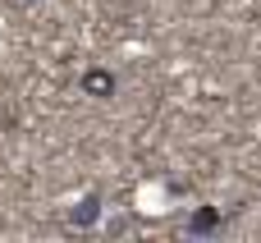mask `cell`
Wrapping results in <instances>:
<instances>
[{"instance_id": "6da1fadb", "label": "cell", "mask_w": 261, "mask_h": 243, "mask_svg": "<svg viewBox=\"0 0 261 243\" xmlns=\"http://www.w3.org/2000/svg\"><path fill=\"white\" fill-rule=\"evenodd\" d=\"M101 211H106V198L92 188V193H83V198H78V202L64 211V225H69V230H96Z\"/></svg>"}, {"instance_id": "7a4b0ae2", "label": "cell", "mask_w": 261, "mask_h": 243, "mask_svg": "<svg viewBox=\"0 0 261 243\" xmlns=\"http://www.w3.org/2000/svg\"><path fill=\"white\" fill-rule=\"evenodd\" d=\"M220 230H225V211L220 207H193L184 216V234H193V239H211Z\"/></svg>"}, {"instance_id": "3957f363", "label": "cell", "mask_w": 261, "mask_h": 243, "mask_svg": "<svg viewBox=\"0 0 261 243\" xmlns=\"http://www.w3.org/2000/svg\"><path fill=\"white\" fill-rule=\"evenodd\" d=\"M78 87H83L87 96H96V101H110V96L119 92V78H115L110 69L92 64V69H83V74H78Z\"/></svg>"}, {"instance_id": "277c9868", "label": "cell", "mask_w": 261, "mask_h": 243, "mask_svg": "<svg viewBox=\"0 0 261 243\" xmlns=\"http://www.w3.org/2000/svg\"><path fill=\"white\" fill-rule=\"evenodd\" d=\"M128 225H133V216H119V221H110V225H106V234H124Z\"/></svg>"}, {"instance_id": "5b68a950", "label": "cell", "mask_w": 261, "mask_h": 243, "mask_svg": "<svg viewBox=\"0 0 261 243\" xmlns=\"http://www.w3.org/2000/svg\"><path fill=\"white\" fill-rule=\"evenodd\" d=\"M14 5H23V9H32V5H41V0H14Z\"/></svg>"}]
</instances>
